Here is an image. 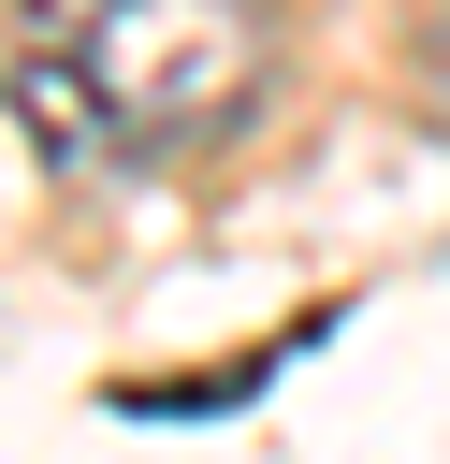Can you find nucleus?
Returning <instances> with one entry per match:
<instances>
[{
  "instance_id": "obj_1",
  "label": "nucleus",
  "mask_w": 450,
  "mask_h": 464,
  "mask_svg": "<svg viewBox=\"0 0 450 464\" xmlns=\"http://www.w3.org/2000/svg\"><path fill=\"white\" fill-rule=\"evenodd\" d=\"M261 87V0H29L15 102L58 160H160Z\"/></svg>"
}]
</instances>
